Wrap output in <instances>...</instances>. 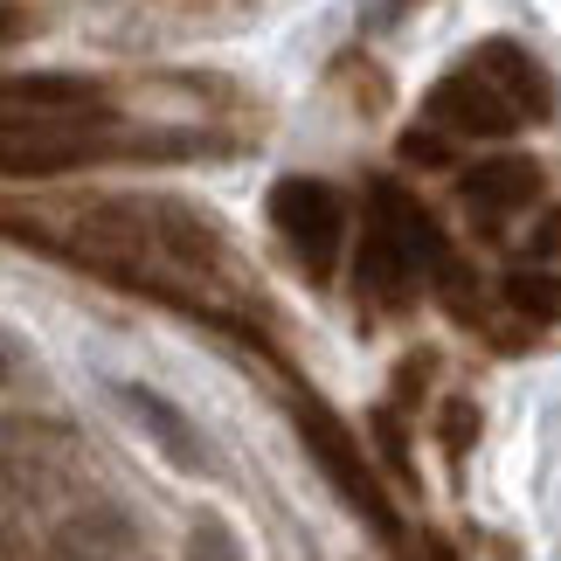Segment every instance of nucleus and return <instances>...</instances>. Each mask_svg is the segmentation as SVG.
<instances>
[{"instance_id":"1","label":"nucleus","mask_w":561,"mask_h":561,"mask_svg":"<svg viewBox=\"0 0 561 561\" xmlns=\"http://www.w3.org/2000/svg\"><path fill=\"white\" fill-rule=\"evenodd\" d=\"M554 112V83L520 42H479L471 56H458L444 70V83L423 98V133H437L444 146L465 139H506L527 118Z\"/></svg>"},{"instance_id":"2","label":"nucleus","mask_w":561,"mask_h":561,"mask_svg":"<svg viewBox=\"0 0 561 561\" xmlns=\"http://www.w3.org/2000/svg\"><path fill=\"white\" fill-rule=\"evenodd\" d=\"M271 222H277V236L298 250V264H306L312 277H327L333 256H340V243H347V202H340V187L306 181V174L277 181V194H271Z\"/></svg>"},{"instance_id":"3","label":"nucleus","mask_w":561,"mask_h":561,"mask_svg":"<svg viewBox=\"0 0 561 561\" xmlns=\"http://www.w3.org/2000/svg\"><path fill=\"white\" fill-rule=\"evenodd\" d=\"M548 181H541V167L534 160H485V167H471L465 174V208H471V222H479V236H500L513 229V222H527V215H541V194Z\"/></svg>"},{"instance_id":"4","label":"nucleus","mask_w":561,"mask_h":561,"mask_svg":"<svg viewBox=\"0 0 561 561\" xmlns=\"http://www.w3.org/2000/svg\"><path fill=\"white\" fill-rule=\"evenodd\" d=\"M298 430H306V444L319 450V465H327V479L347 492V506H360L375 527H396V513H388V500H381V485H375V471H368V458H360V444L347 437V430L333 423V409H319V402H306L298 409Z\"/></svg>"},{"instance_id":"5","label":"nucleus","mask_w":561,"mask_h":561,"mask_svg":"<svg viewBox=\"0 0 561 561\" xmlns=\"http://www.w3.org/2000/svg\"><path fill=\"white\" fill-rule=\"evenodd\" d=\"M416 285H423V277H416V264L396 250V236L368 222V236H360V298H375L381 312H396V306H409V298H416Z\"/></svg>"},{"instance_id":"6","label":"nucleus","mask_w":561,"mask_h":561,"mask_svg":"<svg viewBox=\"0 0 561 561\" xmlns=\"http://www.w3.org/2000/svg\"><path fill=\"white\" fill-rule=\"evenodd\" d=\"M506 306H513V319H527V327H554L561 319V277L554 271H513Z\"/></svg>"},{"instance_id":"7","label":"nucleus","mask_w":561,"mask_h":561,"mask_svg":"<svg viewBox=\"0 0 561 561\" xmlns=\"http://www.w3.org/2000/svg\"><path fill=\"white\" fill-rule=\"evenodd\" d=\"M402 8H416V0H375V21H368V28H396Z\"/></svg>"}]
</instances>
